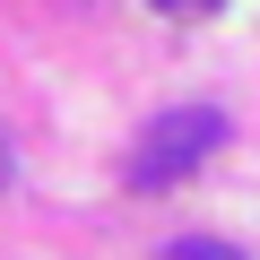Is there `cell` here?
<instances>
[{
  "instance_id": "cell-1",
  "label": "cell",
  "mask_w": 260,
  "mask_h": 260,
  "mask_svg": "<svg viewBox=\"0 0 260 260\" xmlns=\"http://www.w3.org/2000/svg\"><path fill=\"white\" fill-rule=\"evenodd\" d=\"M217 148H225V113H217V104H182V113H156V121H148V139L130 148V191H165V182L200 174Z\"/></svg>"
},
{
  "instance_id": "cell-2",
  "label": "cell",
  "mask_w": 260,
  "mask_h": 260,
  "mask_svg": "<svg viewBox=\"0 0 260 260\" xmlns=\"http://www.w3.org/2000/svg\"><path fill=\"white\" fill-rule=\"evenodd\" d=\"M165 260H251V251H234V243H217V234H174Z\"/></svg>"
},
{
  "instance_id": "cell-3",
  "label": "cell",
  "mask_w": 260,
  "mask_h": 260,
  "mask_svg": "<svg viewBox=\"0 0 260 260\" xmlns=\"http://www.w3.org/2000/svg\"><path fill=\"white\" fill-rule=\"evenodd\" d=\"M148 9H165V18H208V9H225V0H148Z\"/></svg>"
},
{
  "instance_id": "cell-4",
  "label": "cell",
  "mask_w": 260,
  "mask_h": 260,
  "mask_svg": "<svg viewBox=\"0 0 260 260\" xmlns=\"http://www.w3.org/2000/svg\"><path fill=\"white\" fill-rule=\"evenodd\" d=\"M0 191H9V139H0Z\"/></svg>"
}]
</instances>
